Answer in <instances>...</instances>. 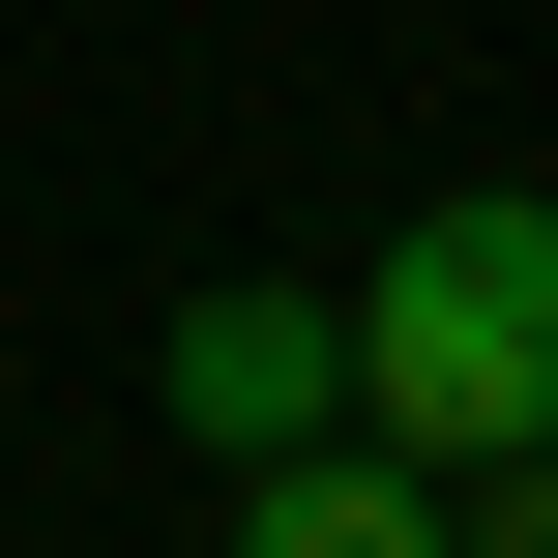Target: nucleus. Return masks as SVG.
Instances as JSON below:
<instances>
[{
  "mask_svg": "<svg viewBox=\"0 0 558 558\" xmlns=\"http://www.w3.org/2000/svg\"><path fill=\"white\" fill-rule=\"evenodd\" d=\"M324 353H353V441L383 471H530L558 441V177H441L324 294Z\"/></svg>",
  "mask_w": 558,
  "mask_h": 558,
  "instance_id": "1",
  "label": "nucleus"
},
{
  "mask_svg": "<svg viewBox=\"0 0 558 558\" xmlns=\"http://www.w3.org/2000/svg\"><path fill=\"white\" fill-rule=\"evenodd\" d=\"M147 383H177V441H206V471H265V441H353V353H324V294H294V265H206Z\"/></svg>",
  "mask_w": 558,
  "mask_h": 558,
  "instance_id": "2",
  "label": "nucleus"
},
{
  "mask_svg": "<svg viewBox=\"0 0 558 558\" xmlns=\"http://www.w3.org/2000/svg\"><path fill=\"white\" fill-rule=\"evenodd\" d=\"M235 558H441V471H383V441H265V471H235Z\"/></svg>",
  "mask_w": 558,
  "mask_h": 558,
  "instance_id": "3",
  "label": "nucleus"
},
{
  "mask_svg": "<svg viewBox=\"0 0 558 558\" xmlns=\"http://www.w3.org/2000/svg\"><path fill=\"white\" fill-rule=\"evenodd\" d=\"M441 558H558V441L530 471H441Z\"/></svg>",
  "mask_w": 558,
  "mask_h": 558,
  "instance_id": "4",
  "label": "nucleus"
}]
</instances>
